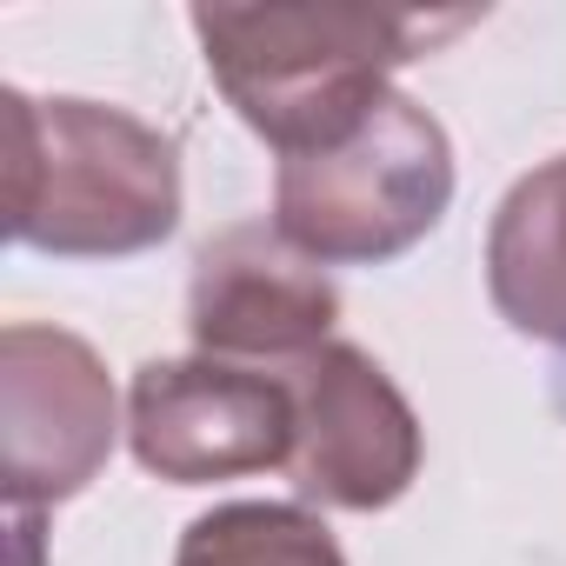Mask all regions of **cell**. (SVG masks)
<instances>
[{
  "instance_id": "6da1fadb",
  "label": "cell",
  "mask_w": 566,
  "mask_h": 566,
  "mask_svg": "<svg viewBox=\"0 0 566 566\" xmlns=\"http://www.w3.org/2000/svg\"><path fill=\"white\" fill-rule=\"evenodd\" d=\"M473 14H193L207 61L220 67L240 114L294 154L347 140L387 94L380 67L413 61V48L460 34Z\"/></svg>"
},
{
  "instance_id": "7a4b0ae2",
  "label": "cell",
  "mask_w": 566,
  "mask_h": 566,
  "mask_svg": "<svg viewBox=\"0 0 566 566\" xmlns=\"http://www.w3.org/2000/svg\"><path fill=\"white\" fill-rule=\"evenodd\" d=\"M453 174H447V140L413 101L387 94L347 147L327 154H294L280 180L287 233L314 253H394L420 227L440 220Z\"/></svg>"
},
{
  "instance_id": "3957f363",
  "label": "cell",
  "mask_w": 566,
  "mask_h": 566,
  "mask_svg": "<svg viewBox=\"0 0 566 566\" xmlns=\"http://www.w3.org/2000/svg\"><path fill=\"white\" fill-rule=\"evenodd\" d=\"M294 380H280L301 413H321L327 427H307V447L287 460L294 467V486L301 493H321V500H340V506H374V500H394L407 486V467H413V440L407 433H354V427H374V413H400V400L380 387V367H367L360 354H307L301 367H287ZM400 427V420H387Z\"/></svg>"
}]
</instances>
